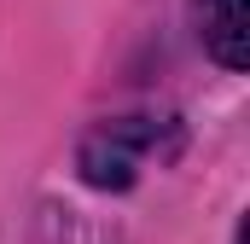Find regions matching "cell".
<instances>
[{"label": "cell", "mask_w": 250, "mask_h": 244, "mask_svg": "<svg viewBox=\"0 0 250 244\" xmlns=\"http://www.w3.org/2000/svg\"><path fill=\"white\" fill-rule=\"evenodd\" d=\"M198 35L221 70L250 64V12L245 0H198Z\"/></svg>", "instance_id": "7a4b0ae2"}, {"label": "cell", "mask_w": 250, "mask_h": 244, "mask_svg": "<svg viewBox=\"0 0 250 244\" xmlns=\"http://www.w3.org/2000/svg\"><path fill=\"white\" fill-rule=\"evenodd\" d=\"M181 145V128L169 117H117L99 122L87 140H82V181L105 186V192H123L140 181V169L175 157Z\"/></svg>", "instance_id": "6da1fadb"}]
</instances>
